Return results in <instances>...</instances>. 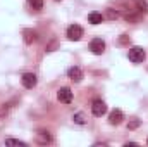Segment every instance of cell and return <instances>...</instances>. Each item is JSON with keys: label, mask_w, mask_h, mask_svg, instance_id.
Instances as JSON below:
<instances>
[{"label": "cell", "mask_w": 148, "mask_h": 147, "mask_svg": "<svg viewBox=\"0 0 148 147\" xmlns=\"http://www.w3.org/2000/svg\"><path fill=\"white\" fill-rule=\"evenodd\" d=\"M127 57H129L131 62H136V64H138V62H143V61H145L147 54H145V49H141V47H133V49H129Z\"/></svg>", "instance_id": "cell-1"}, {"label": "cell", "mask_w": 148, "mask_h": 147, "mask_svg": "<svg viewBox=\"0 0 148 147\" xmlns=\"http://www.w3.org/2000/svg\"><path fill=\"white\" fill-rule=\"evenodd\" d=\"M91 112H93V116L102 118V116L107 112V104H105L103 101H93V104H91Z\"/></svg>", "instance_id": "cell-2"}, {"label": "cell", "mask_w": 148, "mask_h": 147, "mask_svg": "<svg viewBox=\"0 0 148 147\" xmlns=\"http://www.w3.org/2000/svg\"><path fill=\"white\" fill-rule=\"evenodd\" d=\"M81 37H83V28H81L79 24H71V26L67 28V38H69V40L77 42V40H81Z\"/></svg>", "instance_id": "cell-3"}, {"label": "cell", "mask_w": 148, "mask_h": 147, "mask_svg": "<svg viewBox=\"0 0 148 147\" xmlns=\"http://www.w3.org/2000/svg\"><path fill=\"white\" fill-rule=\"evenodd\" d=\"M90 50H91L93 54H97V55L103 54V50H105V42H103L102 38H93L91 43H90Z\"/></svg>", "instance_id": "cell-4"}, {"label": "cell", "mask_w": 148, "mask_h": 147, "mask_svg": "<svg viewBox=\"0 0 148 147\" xmlns=\"http://www.w3.org/2000/svg\"><path fill=\"white\" fill-rule=\"evenodd\" d=\"M57 99H59L62 104H71V102H73V92H71L67 87H62V88L57 92Z\"/></svg>", "instance_id": "cell-5"}, {"label": "cell", "mask_w": 148, "mask_h": 147, "mask_svg": "<svg viewBox=\"0 0 148 147\" xmlns=\"http://www.w3.org/2000/svg\"><path fill=\"white\" fill-rule=\"evenodd\" d=\"M21 81H23V85L26 87V88H33V87H36V76L33 73H24L23 74V78H21Z\"/></svg>", "instance_id": "cell-6"}, {"label": "cell", "mask_w": 148, "mask_h": 147, "mask_svg": "<svg viewBox=\"0 0 148 147\" xmlns=\"http://www.w3.org/2000/svg\"><path fill=\"white\" fill-rule=\"evenodd\" d=\"M122 119H124V114H122L121 109H114L110 114H109V123H110V125H121Z\"/></svg>", "instance_id": "cell-7"}, {"label": "cell", "mask_w": 148, "mask_h": 147, "mask_svg": "<svg viewBox=\"0 0 148 147\" xmlns=\"http://www.w3.org/2000/svg\"><path fill=\"white\" fill-rule=\"evenodd\" d=\"M36 142L38 144H52L53 142V137H52V133L50 132H38L36 133Z\"/></svg>", "instance_id": "cell-8"}, {"label": "cell", "mask_w": 148, "mask_h": 147, "mask_svg": "<svg viewBox=\"0 0 148 147\" xmlns=\"http://www.w3.org/2000/svg\"><path fill=\"white\" fill-rule=\"evenodd\" d=\"M67 76H69L73 81H81V80H83V71H81V68H77V66H73V68H69V71H67Z\"/></svg>", "instance_id": "cell-9"}, {"label": "cell", "mask_w": 148, "mask_h": 147, "mask_svg": "<svg viewBox=\"0 0 148 147\" xmlns=\"http://www.w3.org/2000/svg\"><path fill=\"white\" fill-rule=\"evenodd\" d=\"M88 21H90L91 24H100V23L103 21V16H102L100 12H90V16H88Z\"/></svg>", "instance_id": "cell-10"}, {"label": "cell", "mask_w": 148, "mask_h": 147, "mask_svg": "<svg viewBox=\"0 0 148 147\" xmlns=\"http://www.w3.org/2000/svg\"><path fill=\"white\" fill-rule=\"evenodd\" d=\"M5 146H17V147H26L28 144L23 142V140H17V139H7L5 140Z\"/></svg>", "instance_id": "cell-11"}, {"label": "cell", "mask_w": 148, "mask_h": 147, "mask_svg": "<svg viewBox=\"0 0 148 147\" xmlns=\"http://www.w3.org/2000/svg\"><path fill=\"white\" fill-rule=\"evenodd\" d=\"M73 119H74V123H77V125H84L86 123V116L83 112H76L73 116Z\"/></svg>", "instance_id": "cell-12"}, {"label": "cell", "mask_w": 148, "mask_h": 147, "mask_svg": "<svg viewBox=\"0 0 148 147\" xmlns=\"http://www.w3.org/2000/svg\"><path fill=\"white\" fill-rule=\"evenodd\" d=\"M28 3H29L31 9H35V10H41V9H43V0H28Z\"/></svg>", "instance_id": "cell-13"}, {"label": "cell", "mask_w": 148, "mask_h": 147, "mask_svg": "<svg viewBox=\"0 0 148 147\" xmlns=\"http://www.w3.org/2000/svg\"><path fill=\"white\" fill-rule=\"evenodd\" d=\"M24 35H26V38H24V40H26L28 43H31L33 40H36V33H35V31H29V30H26V31H24Z\"/></svg>", "instance_id": "cell-14"}, {"label": "cell", "mask_w": 148, "mask_h": 147, "mask_svg": "<svg viewBox=\"0 0 148 147\" xmlns=\"http://www.w3.org/2000/svg\"><path fill=\"white\" fill-rule=\"evenodd\" d=\"M138 125H140V121H133V123H129V126H127V128H131V130H133V128H136Z\"/></svg>", "instance_id": "cell-15"}, {"label": "cell", "mask_w": 148, "mask_h": 147, "mask_svg": "<svg viewBox=\"0 0 148 147\" xmlns=\"http://www.w3.org/2000/svg\"><path fill=\"white\" fill-rule=\"evenodd\" d=\"M147 144H148V140H147Z\"/></svg>", "instance_id": "cell-16"}]
</instances>
